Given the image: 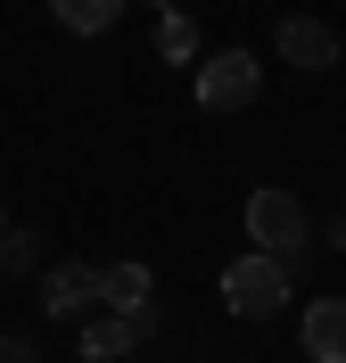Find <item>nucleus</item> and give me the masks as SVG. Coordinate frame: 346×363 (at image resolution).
<instances>
[{"label": "nucleus", "mask_w": 346, "mask_h": 363, "mask_svg": "<svg viewBox=\"0 0 346 363\" xmlns=\"http://www.w3.org/2000/svg\"><path fill=\"white\" fill-rule=\"evenodd\" d=\"M0 281H8V272H0Z\"/></svg>", "instance_id": "obj_15"}, {"label": "nucleus", "mask_w": 346, "mask_h": 363, "mask_svg": "<svg viewBox=\"0 0 346 363\" xmlns=\"http://www.w3.org/2000/svg\"><path fill=\"white\" fill-rule=\"evenodd\" d=\"M272 50L289 58V67H338V25H322V17H280L272 25Z\"/></svg>", "instance_id": "obj_7"}, {"label": "nucleus", "mask_w": 346, "mask_h": 363, "mask_svg": "<svg viewBox=\"0 0 346 363\" xmlns=\"http://www.w3.org/2000/svg\"><path fill=\"white\" fill-rule=\"evenodd\" d=\"M157 330H165V314H115V306H99V314L83 322V355L115 363V355H132V347H149Z\"/></svg>", "instance_id": "obj_4"}, {"label": "nucleus", "mask_w": 346, "mask_h": 363, "mask_svg": "<svg viewBox=\"0 0 346 363\" xmlns=\"http://www.w3.org/2000/svg\"><path fill=\"white\" fill-rule=\"evenodd\" d=\"M50 17L67 25V33H108L124 17V0H50Z\"/></svg>", "instance_id": "obj_10"}, {"label": "nucleus", "mask_w": 346, "mask_h": 363, "mask_svg": "<svg viewBox=\"0 0 346 363\" xmlns=\"http://www.w3.org/2000/svg\"><path fill=\"white\" fill-rule=\"evenodd\" d=\"M42 248H33V231H0V272H33Z\"/></svg>", "instance_id": "obj_11"}, {"label": "nucleus", "mask_w": 346, "mask_h": 363, "mask_svg": "<svg viewBox=\"0 0 346 363\" xmlns=\"http://www.w3.org/2000/svg\"><path fill=\"white\" fill-rule=\"evenodd\" d=\"M149 9H157V17H165V9H182V0H149Z\"/></svg>", "instance_id": "obj_13"}, {"label": "nucleus", "mask_w": 346, "mask_h": 363, "mask_svg": "<svg viewBox=\"0 0 346 363\" xmlns=\"http://www.w3.org/2000/svg\"><path fill=\"white\" fill-rule=\"evenodd\" d=\"M42 314L50 322H91L99 314V264H50L42 272Z\"/></svg>", "instance_id": "obj_5"}, {"label": "nucleus", "mask_w": 346, "mask_h": 363, "mask_svg": "<svg viewBox=\"0 0 346 363\" xmlns=\"http://www.w3.org/2000/svg\"><path fill=\"white\" fill-rule=\"evenodd\" d=\"M149 42H157V58H165V67H198V58H207V42H198V25H190L182 9H165Z\"/></svg>", "instance_id": "obj_9"}, {"label": "nucleus", "mask_w": 346, "mask_h": 363, "mask_svg": "<svg viewBox=\"0 0 346 363\" xmlns=\"http://www.w3.org/2000/svg\"><path fill=\"white\" fill-rule=\"evenodd\" d=\"M297 355L305 363H346V297H305Z\"/></svg>", "instance_id": "obj_6"}, {"label": "nucleus", "mask_w": 346, "mask_h": 363, "mask_svg": "<svg viewBox=\"0 0 346 363\" xmlns=\"http://www.w3.org/2000/svg\"><path fill=\"white\" fill-rule=\"evenodd\" d=\"M214 289H223V306H231L239 322H272L280 306H289V289H297V272L280 264V256L248 248V256H231V264H223V281H214Z\"/></svg>", "instance_id": "obj_1"}, {"label": "nucleus", "mask_w": 346, "mask_h": 363, "mask_svg": "<svg viewBox=\"0 0 346 363\" xmlns=\"http://www.w3.org/2000/svg\"><path fill=\"white\" fill-rule=\"evenodd\" d=\"M157 281H149V264L140 256H124V264H108L99 272V306H115V314H157Z\"/></svg>", "instance_id": "obj_8"}, {"label": "nucleus", "mask_w": 346, "mask_h": 363, "mask_svg": "<svg viewBox=\"0 0 346 363\" xmlns=\"http://www.w3.org/2000/svg\"><path fill=\"white\" fill-rule=\"evenodd\" d=\"M0 231H8V206H0Z\"/></svg>", "instance_id": "obj_14"}, {"label": "nucleus", "mask_w": 346, "mask_h": 363, "mask_svg": "<svg viewBox=\"0 0 346 363\" xmlns=\"http://www.w3.org/2000/svg\"><path fill=\"white\" fill-rule=\"evenodd\" d=\"M255 91H264V67H255L248 50H207V58H198V74H190V99H198L207 116L255 108Z\"/></svg>", "instance_id": "obj_3"}, {"label": "nucleus", "mask_w": 346, "mask_h": 363, "mask_svg": "<svg viewBox=\"0 0 346 363\" xmlns=\"http://www.w3.org/2000/svg\"><path fill=\"white\" fill-rule=\"evenodd\" d=\"M248 240L264 256H280V264H297L305 240H313V215H305L297 190H280V182H264V190H248Z\"/></svg>", "instance_id": "obj_2"}, {"label": "nucleus", "mask_w": 346, "mask_h": 363, "mask_svg": "<svg viewBox=\"0 0 346 363\" xmlns=\"http://www.w3.org/2000/svg\"><path fill=\"white\" fill-rule=\"evenodd\" d=\"M322 231H330V240H338V248H346V215H330V223H322Z\"/></svg>", "instance_id": "obj_12"}]
</instances>
